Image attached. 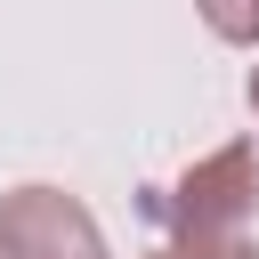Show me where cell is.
Instances as JSON below:
<instances>
[{
	"label": "cell",
	"instance_id": "1",
	"mask_svg": "<svg viewBox=\"0 0 259 259\" xmlns=\"http://www.w3.org/2000/svg\"><path fill=\"white\" fill-rule=\"evenodd\" d=\"M259 210V146H227L202 170H186L170 194H154V219L170 235H243Z\"/></svg>",
	"mask_w": 259,
	"mask_h": 259
},
{
	"label": "cell",
	"instance_id": "2",
	"mask_svg": "<svg viewBox=\"0 0 259 259\" xmlns=\"http://www.w3.org/2000/svg\"><path fill=\"white\" fill-rule=\"evenodd\" d=\"M0 259H105V235L73 194L16 186L0 194Z\"/></svg>",
	"mask_w": 259,
	"mask_h": 259
},
{
	"label": "cell",
	"instance_id": "4",
	"mask_svg": "<svg viewBox=\"0 0 259 259\" xmlns=\"http://www.w3.org/2000/svg\"><path fill=\"white\" fill-rule=\"evenodd\" d=\"M219 40H259V0H202Z\"/></svg>",
	"mask_w": 259,
	"mask_h": 259
},
{
	"label": "cell",
	"instance_id": "5",
	"mask_svg": "<svg viewBox=\"0 0 259 259\" xmlns=\"http://www.w3.org/2000/svg\"><path fill=\"white\" fill-rule=\"evenodd\" d=\"M251 113H259V73H251Z\"/></svg>",
	"mask_w": 259,
	"mask_h": 259
},
{
	"label": "cell",
	"instance_id": "3",
	"mask_svg": "<svg viewBox=\"0 0 259 259\" xmlns=\"http://www.w3.org/2000/svg\"><path fill=\"white\" fill-rule=\"evenodd\" d=\"M146 259H259L243 235H170L162 251H146Z\"/></svg>",
	"mask_w": 259,
	"mask_h": 259
}]
</instances>
